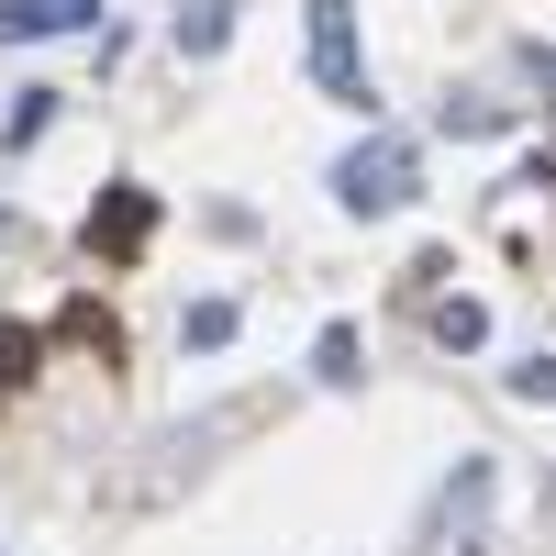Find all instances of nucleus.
<instances>
[{
	"label": "nucleus",
	"instance_id": "1",
	"mask_svg": "<svg viewBox=\"0 0 556 556\" xmlns=\"http://www.w3.org/2000/svg\"><path fill=\"white\" fill-rule=\"evenodd\" d=\"M334 201L345 212H412L424 201V156H412L401 134H367V146L334 156Z\"/></svg>",
	"mask_w": 556,
	"mask_h": 556
},
{
	"label": "nucleus",
	"instance_id": "2",
	"mask_svg": "<svg viewBox=\"0 0 556 556\" xmlns=\"http://www.w3.org/2000/svg\"><path fill=\"white\" fill-rule=\"evenodd\" d=\"M490 501H501V468L490 456H456V479L424 513V556H490Z\"/></svg>",
	"mask_w": 556,
	"mask_h": 556
},
{
	"label": "nucleus",
	"instance_id": "3",
	"mask_svg": "<svg viewBox=\"0 0 556 556\" xmlns=\"http://www.w3.org/2000/svg\"><path fill=\"white\" fill-rule=\"evenodd\" d=\"M312 78H323V101H345V112L379 101V89H367V56H356V0H312Z\"/></svg>",
	"mask_w": 556,
	"mask_h": 556
},
{
	"label": "nucleus",
	"instance_id": "4",
	"mask_svg": "<svg viewBox=\"0 0 556 556\" xmlns=\"http://www.w3.org/2000/svg\"><path fill=\"white\" fill-rule=\"evenodd\" d=\"M146 245H156V190H134V178H123V190H101V201H89V256L134 267Z\"/></svg>",
	"mask_w": 556,
	"mask_h": 556
},
{
	"label": "nucleus",
	"instance_id": "5",
	"mask_svg": "<svg viewBox=\"0 0 556 556\" xmlns=\"http://www.w3.org/2000/svg\"><path fill=\"white\" fill-rule=\"evenodd\" d=\"M235 45V0H178V56H223Z\"/></svg>",
	"mask_w": 556,
	"mask_h": 556
},
{
	"label": "nucleus",
	"instance_id": "6",
	"mask_svg": "<svg viewBox=\"0 0 556 556\" xmlns=\"http://www.w3.org/2000/svg\"><path fill=\"white\" fill-rule=\"evenodd\" d=\"M434 345H445V356H479V345H490V301H468V290L434 301Z\"/></svg>",
	"mask_w": 556,
	"mask_h": 556
},
{
	"label": "nucleus",
	"instance_id": "7",
	"mask_svg": "<svg viewBox=\"0 0 556 556\" xmlns=\"http://www.w3.org/2000/svg\"><path fill=\"white\" fill-rule=\"evenodd\" d=\"M356 356H367V345H356V323H323V345H312V379H323V390H356V379H367Z\"/></svg>",
	"mask_w": 556,
	"mask_h": 556
},
{
	"label": "nucleus",
	"instance_id": "8",
	"mask_svg": "<svg viewBox=\"0 0 556 556\" xmlns=\"http://www.w3.org/2000/svg\"><path fill=\"white\" fill-rule=\"evenodd\" d=\"M56 334H67V345H89V356H101V367L123 356V323H112L101 301H67V312H56Z\"/></svg>",
	"mask_w": 556,
	"mask_h": 556
},
{
	"label": "nucleus",
	"instance_id": "9",
	"mask_svg": "<svg viewBox=\"0 0 556 556\" xmlns=\"http://www.w3.org/2000/svg\"><path fill=\"white\" fill-rule=\"evenodd\" d=\"M178 345H190V356L235 345V301H190V312H178Z\"/></svg>",
	"mask_w": 556,
	"mask_h": 556
},
{
	"label": "nucleus",
	"instance_id": "10",
	"mask_svg": "<svg viewBox=\"0 0 556 556\" xmlns=\"http://www.w3.org/2000/svg\"><path fill=\"white\" fill-rule=\"evenodd\" d=\"M34 356H45L34 323H0V390H23V379H34Z\"/></svg>",
	"mask_w": 556,
	"mask_h": 556
},
{
	"label": "nucleus",
	"instance_id": "11",
	"mask_svg": "<svg viewBox=\"0 0 556 556\" xmlns=\"http://www.w3.org/2000/svg\"><path fill=\"white\" fill-rule=\"evenodd\" d=\"M45 123H56V89H23V101H12V123H0V146H12V156H23V146H34V134H45Z\"/></svg>",
	"mask_w": 556,
	"mask_h": 556
},
{
	"label": "nucleus",
	"instance_id": "12",
	"mask_svg": "<svg viewBox=\"0 0 556 556\" xmlns=\"http://www.w3.org/2000/svg\"><path fill=\"white\" fill-rule=\"evenodd\" d=\"M45 34H67L45 0H0V45H45Z\"/></svg>",
	"mask_w": 556,
	"mask_h": 556
},
{
	"label": "nucleus",
	"instance_id": "13",
	"mask_svg": "<svg viewBox=\"0 0 556 556\" xmlns=\"http://www.w3.org/2000/svg\"><path fill=\"white\" fill-rule=\"evenodd\" d=\"M513 401H534V412H556V356H545V345H534V356L513 367Z\"/></svg>",
	"mask_w": 556,
	"mask_h": 556
},
{
	"label": "nucleus",
	"instance_id": "14",
	"mask_svg": "<svg viewBox=\"0 0 556 556\" xmlns=\"http://www.w3.org/2000/svg\"><path fill=\"white\" fill-rule=\"evenodd\" d=\"M501 123H513L501 101H445V134H501Z\"/></svg>",
	"mask_w": 556,
	"mask_h": 556
},
{
	"label": "nucleus",
	"instance_id": "15",
	"mask_svg": "<svg viewBox=\"0 0 556 556\" xmlns=\"http://www.w3.org/2000/svg\"><path fill=\"white\" fill-rule=\"evenodd\" d=\"M523 67H534V89H545V101H556V56H545V45H523Z\"/></svg>",
	"mask_w": 556,
	"mask_h": 556
},
{
	"label": "nucleus",
	"instance_id": "16",
	"mask_svg": "<svg viewBox=\"0 0 556 556\" xmlns=\"http://www.w3.org/2000/svg\"><path fill=\"white\" fill-rule=\"evenodd\" d=\"M45 12H56V23H101V0H45Z\"/></svg>",
	"mask_w": 556,
	"mask_h": 556
}]
</instances>
